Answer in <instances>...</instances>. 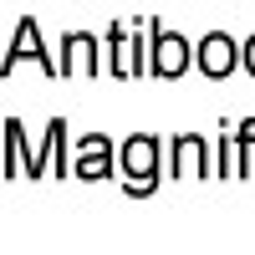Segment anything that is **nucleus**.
Instances as JSON below:
<instances>
[{
	"instance_id": "7",
	"label": "nucleus",
	"mask_w": 255,
	"mask_h": 255,
	"mask_svg": "<svg viewBox=\"0 0 255 255\" xmlns=\"http://www.w3.org/2000/svg\"><path fill=\"white\" fill-rule=\"evenodd\" d=\"M72 174H77V179H108V174H113V143H108V138H82Z\"/></svg>"
},
{
	"instance_id": "8",
	"label": "nucleus",
	"mask_w": 255,
	"mask_h": 255,
	"mask_svg": "<svg viewBox=\"0 0 255 255\" xmlns=\"http://www.w3.org/2000/svg\"><path fill=\"white\" fill-rule=\"evenodd\" d=\"M174 174H179V179H199V174H209V163H204V138H194V133L174 138Z\"/></svg>"
},
{
	"instance_id": "3",
	"label": "nucleus",
	"mask_w": 255,
	"mask_h": 255,
	"mask_svg": "<svg viewBox=\"0 0 255 255\" xmlns=\"http://www.w3.org/2000/svg\"><path fill=\"white\" fill-rule=\"evenodd\" d=\"M102 46H108V41H97L92 31H72V36H61V77H67V72H77V77L102 72Z\"/></svg>"
},
{
	"instance_id": "4",
	"label": "nucleus",
	"mask_w": 255,
	"mask_h": 255,
	"mask_svg": "<svg viewBox=\"0 0 255 255\" xmlns=\"http://www.w3.org/2000/svg\"><path fill=\"white\" fill-rule=\"evenodd\" d=\"M189 41L179 36V31H158L153 26V56H148V67H153V77H163V82H174V77H184V67H189Z\"/></svg>"
},
{
	"instance_id": "5",
	"label": "nucleus",
	"mask_w": 255,
	"mask_h": 255,
	"mask_svg": "<svg viewBox=\"0 0 255 255\" xmlns=\"http://www.w3.org/2000/svg\"><path fill=\"white\" fill-rule=\"evenodd\" d=\"M235 61H245V46H235L225 31H209V36L199 41V72H204V77L225 82L230 72H235Z\"/></svg>"
},
{
	"instance_id": "6",
	"label": "nucleus",
	"mask_w": 255,
	"mask_h": 255,
	"mask_svg": "<svg viewBox=\"0 0 255 255\" xmlns=\"http://www.w3.org/2000/svg\"><path fill=\"white\" fill-rule=\"evenodd\" d=\"M20 56H26V61H36L41 72H51V77H56V61L41 51V26H36V20H20V26H15L10 51H5V72H15V61H20Z\"/></svg>"
},
{
	"instance_id": "1",
	"label": "nucleus",
	"mask_w": 255,
	"mask_h": 255,
	"mask_svg": "<svg viewBox=\"0 0 255 255\" xmlns=\"http://www.w3.org/2000/svg\"><path fill=\"white\" fill-rule=\"evenodd\" d=\"M123 168H128V194H153V184H158V138H128L123 143Z\"/></svg>"
},
{
	"instance_id": "9",
	"label": "nucleus",
	"mask_w": 255,
	"mask_h": 255,
	"mask_svg": "<svg viewBox=\"0 0 255 255\" xmlns=\"http://www.w3.org/2000/svg\"><path fill=\"white\" fill-rule=\"evenodd\" d=\"M245 72H250V77H255V36H250V41H245Z\"/></svg>"
},
{
	"instance_id": "2",
	"label": "nucleus",
	"mask_w": 255,
	"mask_h": 255,
	"mask_svg": "<svg viewBox=\"0 0 255 255\" xmlns=\"http://www.w3.org/2000/svg\"><path fill=\"white\" fill-rule=\"evenodd\" d=\"M108 72L113 77H143V26H113L108 36Z\"/></svg>"
}]
</instances>
